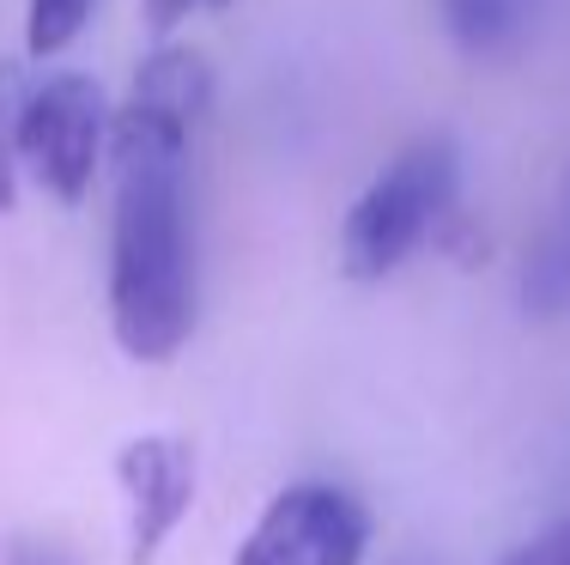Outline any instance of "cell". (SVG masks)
Instances as JSON below:
<instances>
[{
	"mask_svg": "<svg viewBox=\"0 0 570 565\" xmlns=\"http://www.w3.org/2000/svg\"><path fill=\"white\" fill-rule=\"evenodd\" d=\"M207 104V56L188 43H158L140 61L128 104L110 123V329L116 347L140 366H170L200 322V244L188 158H195Z\"/></svg>",
	"mask_w": 570,
	"mask_h": 565,
	"instance_id": "6da1fadb",
	"label": "cell"
},
{
	"mask_svg": "<svg viewBox=\"0 0 570 565\" xmlns=\"http://www.w3.org/2000/svg\"><path fill=\"white\" fill-rule=\"evenodd\" d=\"M455 195H461V146L450 134H419L346 207L341 274L358 280V286L401 274L438 237V225L455 213Z\"/></svg>",
	"mask_w": 570,
	"mask_h": 565,
	"instance_id": "7a4b0ae2",
	"label": "cell"
},
{
	"mask_svg": "<svg viewBox=\"0 0 570 565\" xmlns=\"http://www.w3.org/2000/svg\"><path fill=\"white\" fill-rule=\"evenodd\" d=\"M110 104L91 74H43L19 91L12 104V153L56 201H86L98 177L104 153H110Z\"/></svg>",
	"mask_w": 570,
	"mask_h": 565,
	"instance_id": "3957f363",
	"label": "cell"
},
{
	"mask_svg": "<svg viewBox=\"0 0 570 565\" xmlns=\"http://www.w3.org/2000/svg\"><path fill=\"white\" fill-rule=\"evenodd\" d=\"M371 510L334 480H297L267 499L230 565H364Z\"/></svg>",
	"mask_w": 570,
	"mask_h": 565,
	"instance_id": "277c9868",
	"label": "cell"
},
{
	"mask_svg": "<svg viewBox=\"0 0 570 565\" xmlns=\"http://www.w3.org/2000/svg\"><path fill=\"white\" fill-rule=\"evenodd\" d=\"M116 480L128 499V554L134 565H153L195 505V444L176 432L128 438L116 450Z\"/></svg>",
	"mask_w": 570,
	"mask_h": 565,
	"instance_id": "5b68a950",
	"label": "cell"
},
{
	"mask_svg": "<svg viewBox=\"0 0 570 565\" xmlns=\"http://www.w3.org/2000/svg\"><path fill=\"white\" fill-rule=\"evenodd\" d=\"M455 56L468 61H510L534 43L547 0H431Z\"/></svg>",
	"mask_w": 570,
	"mask_h": 565,
	"instance_id": "8992f818",
	"label": "cell"
},
{
	"mask_svg": "<svg viewBox=\"0 0 570 565\" xmlns=\"http://www.w3.org/2000/svg\"><path fill=\"white\" fill-rule=\"evenodd\" d=\"M522 304L534 316H559L570 311V220L540 232V244L522 262Z\"/></svg>",
	"mask_w": 570,
	"mask_h": 565,
	"instance_id": "52a82bcc",
	"label": "cell"
},
{
	"mask_svg": "<svg viewBox=\"0 0 570 565\" xmlns=\"http://www.w3.org/2000/svg\"><path fill=\"white\" fill-rule=\"evenodd\" d=\"M91 7H98V0H24V49H31L37 61L61 56V49L86 31Z\"/></svg>",
	"mask_w": 570,
	"mask_h": 565,
	"instance_id": "ba28073f",
	"label": "cell"
},
{
	"mask_svg": "<svg viewBox=\"0 0 570 565\" xmlns=\"http://www.w3.org/2000/svg\"><path fill=\"white\" fill-rule=\"evenodd\" d=\"M219 7H230V0H146V31H153L158 43H170L195 12H219Z\"/></svg>",
	"mask_w": 570,
	"mask_h": 565,
	"instance_id": "9c48e42d",
	"label": "cell"
},
{
	"mask_svg": "<svg viewBox=\"0 0 570 565\" xmlns=\"http://www.w3.org/2000/svg\"><path fill=\"white\" fill-rule=\"evenodd\" d=\"M504 565H570V517L552 523L547 535H534L528 547H515Z\"/></svg>",
	"mask_w": 570,
	"mask_h": 565,
	"instance_id": "30bf717a",
	"label": "cell"
},
{
	"mask_svg": "<svg viewBox=\"0 0 570 565\" xmlns=\"http://www.w3.org/2000/svg\"><path fill=\"white\" fill-rule=\"evenodd\" d=\"M7 565H73V559H61L49 542H19V547L7 554Z\"/></svg>",
	"mask_w": 570,
	"mask_h": 565,
	"instance_id": "8fae6325",
	"label": "cell"
},
{
	"mask_svg": "<svg viewBox=\"0 0 570 565\" xmlns=\"http://www.w3.org/2000/svg\"><path fill=\"white\" fill-rule=\"evenodd\" d=\"M7 207H12V158L0 153V213H7Z\"/></svg>",
	"mask_w": 570,
	"mask_h": 565,
	"instance_id": "7c38bea8",
	"label": "cell"
}]
</instances>
